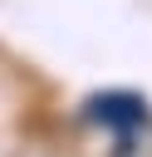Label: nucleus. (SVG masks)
<instances>
[{
  "label": "nucleus",
  "mask_w": 152,
  "mask_h": 157,
  "mask_svg": "<svg viewBox=\"0 0 152 157\" xmlns=\"http://www.w3.org/2000/svg\"><path fill=\"white\" fill-rule=\"evenodd\" d=\"M83 113H88V123H98V128H118V132L147 123V103H142L137 93H98V98H88Z\"/></svg>",
  "instance_id": "1"
}]
</instances>
